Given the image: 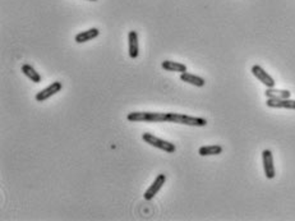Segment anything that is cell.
Returning a JSON list of instances; mask_svg holds the SVG:
<instances>
[{
	"instance_id": "11",
	"label": "cell",
	"mask_w": 295,
	"mask_h": 221,
	"mask_svg": "<svg viewBox=\"0 0 295 221\" xmlns=\"http://www.w3.org/2000/svg\"><path fill=\"white\" fill-rule=\"evenodd\" d=\"M180 79L186 83H189L192 86H196V87H203L206 84V81L203 78L200 77V76H196L193 73H188V72H184V73H180Z\"/></svg>"
},
{
	"instance_id": "14",
	"label": "cell",
	"mask_w": 295,
	"mask_h": 221,
	"mask_svg": "<svg viewBox=\"0 0 295 221\" xmlns=\"http://www.w3.org/2000/svg\"><path fill=\"white\" fill-rule=\"evenodd\" d=\"M222 152V147L220 144H210V146H202L198 150L201 156H216Z\"/></svg>"
},
{
	"instance_id": "1",
	"label": "cell",
	"mask_w": 295,
	"mask_h": 221,
	"mask_svg": "<svg viewBox=\"0 0 295 221\" xmlns=\"http://www.w3.org/2000/svg\"><path fill=\"white\" fill-rule=\"evenodd\" d=\"M129 122H146V123H165L168 122V112L133 111L126 115Z\"/></svg>"
},
{
	"instance_id": "9",
	"label": "cell",
	"mask_w": 295,
	"mask_h": 221,
	"mask_svg": "<svg viewBox=\"0 0 295 221\" xmlns=\"http://www.w3.org/2000/svg\"><path fill=\"white\" fill-rule=\"evenodd\" d=\"M128 54L132 59H136L140 55V45H138V33L130 31L128 33Z\"/></svg>"
},
{
	"instance_id": "3",
	"label": "cell",
	"mask_w": 295,
	"mask_h": 221,
	"mask_svg": "<svg viewBox=\"0 0 295 221\" xmlns=\"http://www.w3.org/2000/svg\"><path fill=\"white\" fill-rule=\"evenodd\" d=\"M142 140H143L147 144L152 146V147L158 148V150L168 152V154H174V152L176 151L175 144L171 143V142H169V141L161 140V138L156 137V136H154V134L151 133L142 134Z\"/></svg>"
},
{
	"instance_id": "15",
	"label": "cell",
	"mask_w": 295,
	"mask_h": 221,
	"mask_svg": "<svg viewBox=\"0 0 295 221\" xmlns=\"http://www.w3.org/2000/svg\"><path fill=\"white\" fill-rule=\"evenodd\" d=\"M264 95L267 98H290L292 94L288 90H278V88H267Z\"/></svg>"
},
{
	"instance_id": "8",
	"label": "cell",
	"mask_w": 295,
	"mask_h": 221,
	"mask_svg": "<svg viewBox=\"0 0 295 221\" xmlns=\"http://www.w3.org/2000/svg\"><path fill=\"white\" fill-rule=\"evenodd\" d=\"M266 105L275 109H289L295 110V100L290 98H267Z\"/></svg>"
},
{
	"instance_id": "12",
	"label": "cell",
	"mask_w": 295,
	"mask_h": 221,
	"mask_svg": "<svg viewBox=\"0 0 295 221\" xmlns=\"http://www.w3.org/2000/svg\"><path fill=\"white\" fill-rule=\"evenodd\" d=\"M162 69L168 70V72H176V73H184L186 72V65L178 62H172V60H164L161 63Z\"/></svg>"
},
{
	"instance_id": "13",
	"label": "cell",
	"mask_w": 295,
	"mask_h": 221,
	"mask_svg": "<svg viewBox=\"0 0 295 221\" xmlns=\"http://www.w3.org/2000/svg\"><path fill=\"white\" fill-rule=\"evenodd\" d=\"M21 70L22 73L25 74L30 81L35 82V83H40V82H41V76H40V73H37L35 68L30 65V64H23Z\"/></svg>"
},
{
	"instance_id": "10",
	"label": "cell",
	"mask_w": 295,
	"mask_h": 221,
	"mask_svg": "<svg viewBox=\"0 0 295 221\" xmlns=\"http://www.w3.org/2000/svg\"><path fill=\"white\" fill-rule=\"evenodd\" d=\"M98 35H100V30H98V28H90L87 31L77 33L76 37H74V40H76L77 44H84V42H88L91 41V40L96 39Z\"/></svg>"
},
{
	"instance_id": "6",
	"label": "cell",
	"mask_w": 295,
	"mask_h": 221,
	"mask_svg": "<svg viewBox=\"0 0 295 221\" xmlns=\"http://www.w3.org/2000/svg\"><path fill=\"white\" fill-rule=\"evenodd\" d=\"M262 162H264V175L267 179L275 178V165H274V155L271 150H264L262 152Z\"/></svg>"
},
{
	"instance_id": "16",
	"label": "cell",
	"mask_w": 295,
	"mask_h": 221,
	"mask_svg": "<svg viewBox=\"0 0 295 221\" xmlns=\"http://www.w3.org/2000/svg\"><path fill=\"white\" fill-rule=\"evenodd\" d=\"M87 1H96V0H87Z\"/></svg>"
},
{
	"instance_id": "2",
	"label": "cell",
	"mask_w": 295,
	"mask_h": 221,
	"mask_svg": "<svg viewBox=\"0 0 295 221\" xmlns=\"http://www.w3.org/2000/svg\"><path fill=\"white\" fill-rule=\"evenodd\" d=\"M169 123L183 124V126H206L207 120L200 116H190L186 114H179V112H168Z\"/></svg>"
},
{
	"instance_id": "5",
	"label": "cell",
	"mask_w": 295,
	"mask_h": 221,
	"mask_svg": "<svg viewBox=\"0 0 295 221\" xmlns=\"http://www.w3.org/2000/svg\"><path fill=\"white\" fill-rule=\"evenodd\" d=\"M252 73H253V76H254V77H256L258 81L262 82V83H264L267 88L275 87V84H276V83H275V79L271 77L270 74L267 73L266 70L261 67V65H258V64L253 65Z\"/></svg>"
},
{
	"instance_id": "7",
	"label": "cell",
	"mask_w": 295,
	"mask_h": 221,
	"mask_svg": "<svg viewBox=\"0 0 295 221\" xmlns=\"http://www.w3.org/2000/svg\"><path fill=\"white\" fill-rule=\"evenodd\" d=\"M63 88V84L60 83V82H53V83L50 84V86H47L46 88H44V90H41V91L39 92V94H36V101L42 102L45 101V100H47V98L53 97L55 94H58V92L60 91Z\"/></svg>"
},
{
	"instance_id": "4",
	"label": "cell",
	"mask_w": 295,
	"mask_h": 221,
	"mask_svg": "<svg viewBox=\"0 0 295 221\" xmlns=\"http://www.w3.org/2000/svg\"><path fill=\"white\" fill-rule=\"evenodd\" d=\"M166 183V175L165 174H158L155 180L152 182V184L148 187V189L144 192L143 197L146 201H151L152 198H155V196L160 192V189L162 188V186Z\"/></svg>"
}]
</instances>
